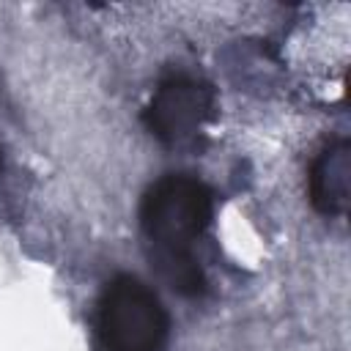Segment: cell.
<instances>
[{
  "mask_svg": "<svg viewBox=\"0 0 351 351\" xmlns=\"http://www.w3.org/2000/svg\"><path fill=\"white\" fill-rule=\"evenodd\" d=\"M211 115V90L192 77H170L154 93L145 112L151 132L162 140H178L192 134Z\"/></svg>",
  "mask_w": 351,
  "mask_h": 351,
  "instance_id": "3",
  "label": "cell"
},
{
  "mask_svg": "<svg viewBox=\"0 0 351 351\" xmlns=\"http://www.w3.org/2000/svg\"><path fill=\"white\" fill-rule=\"evenodd\" d=\"M170 318L159 296L137 277H112L99 299V332L107 351H165Z\"/></svg>",
  "mask_w": 351,
  "mask_h": 351,
  "instance_id": "2",
  "label": "cell"
},
{
  "mask_svg": "<svg viewBox=\"0 0 351 351\" xmlns=\"http://www.w3.org/2000/svg\"><path fill=\"white\" fill-rule=\"evenodd\" d=\"M313 203L324 214H337L346 208L348 197V145L346 140L321 151L310 173Z\"/></svg>",
  "mask_w": 351,
  "mask_h": 351,
  "instance_id": "4",
  "label": "cell"
},
{
  "mask_svg": "<svg viewBox=\"0 0 351 351\" xmlns=\"http://www.w3.org/2000/svg\"><path fill=\"white\" fill-rule=\"evenodd\" d=\"M211 214V189L186 173L162 176L140 203V222L154 244L159 274L181 296H197L206 288L203 271L192 258V241L208 228Z\"/></svg>",
  "mask_w": 351,
  "mask_h": 351,
  "instance_id": "1",
  "label": "cell"
}]
</instances>
